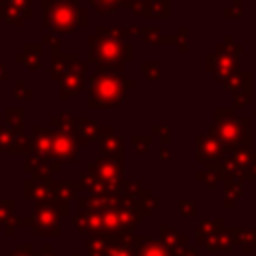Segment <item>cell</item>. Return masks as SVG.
Masks as SVG:
<instances>
[{"label": "cell", "instance_id": "cell-1", "mask_svg": "<svg viewBox=\"0 0 256 256\" xmlns=\"http://www.w3.org/2000/svg\"><path fill=\"white\" fill-rule=\"evenodd\" d=\"M122 94V84L118 78L114 76H94L92 78V92H90V102H94L98 106H106V104H116L120 100Z\"/></svg>", "mask_w": 256, "mask_h": 256}, {"label": "cell", "instance_id": "cell-2", "mask_svg": "<svg viewBox=\"0 0 256 256\" xmlns=\"http://www.w3.org/2000/svg\"><path fill=\"white\" fill-rule=\"evenodd\" d=\"M72 22H74V12H72V8H70L68 4H58V6L54 8V22H52V26H54V28L70 30Z\"/></svg>", "mask_w": 256, "mask_h": 256}, {"label": "cell", "instance_id": "cell-3", "mask_svg": "<svg viewBox=\"0 0 256 256\" xmlns=\"http://www.w3.org/2000/svg\"><path fill=\"white\" fill-rule=\"evenodd\" d=\"M98 54L106 60V62H110L112 58H116L118 54H120V48H118V44L116 42H110V40H106L104 44H100V48H98Z\"/></svg>", "mask_w": 256, "mask_h": 256}, {"label": "cell", "instance_id": "cell-4", "mask_svg": "<svg viewBox=\"0 0 256 256\" xmlns=\"http://www.w3.org/2000/svg\"><path fill=\"white\" fill-rule=\"evenodd\" d=\"M142 72H146L150 78H156V76H158V70H152V66H150V64H148V66H144V68H142Z\"/></svg>", "mask_w": 256, "mask_h": 256}]
</instances>
